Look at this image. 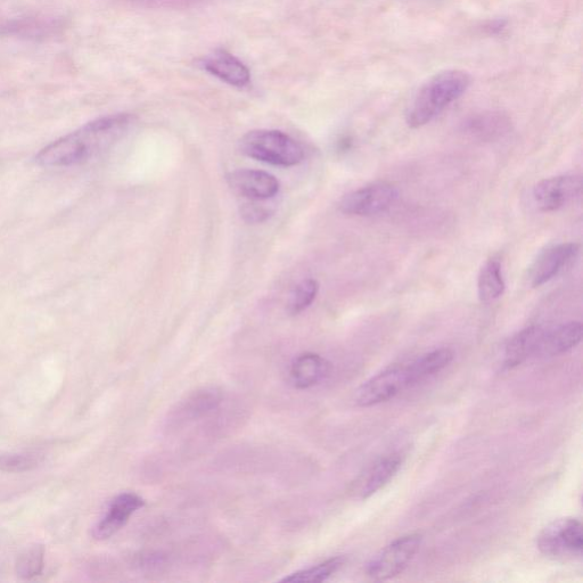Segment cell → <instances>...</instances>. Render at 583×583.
I'll return each instance as SVG.
<instances>
[{
    "mask_svg": "<svg viewBox=\"0 0 583 583\" xmlns=\"http://www.w3.org/2000/svg\"><path fill=\"white\" fill-rule=\"evenodd\" d=\"M580 253L577 243H562L549 246L541 252L529 268V282L532 287H540L552 281L572 265Z\"/></svg>",
    "mask_w": 583,
    "mask_h": 583,
    "instance_id": "10",
    "label": "cell"
},
{
    "mask_svg": "<svg viewBox=\"0 0 583 583\" xmlns=\"http://www.w3.org/2000/svg\"><path fill=\"white\" fill-rule=\"evenodd\" d=\"M468 131L482 141H491L502 136L508 128V121L500 116H483L468 123Z\"/></svg>",
    "mask_w": 583,
    "mask_h": 583,
    "instance_id": "21",
    "label": "cell"
},
{
    "mask_svg": "<svg viewBox=\"0 0 583 583\" xmlns=\"http://www.w3.org/2000/svg\"><path fill=\"white\" fill-rule=\"evenodd\" d=\"M39 463L36 455H11L0 457V470L7 472L29 471Z\"/></svg>",
    "mask_w": 583,
    "mask_h": 583,
    "instance_id": "24",
    "label": "cell"
},
{
    "mask_svg": "<svg viewBox=\"0 0 583 583\" xmlns=\"http://www.w3.org/2000/svg\"><path fill=\"white\" fill-rule=\"evenodd\" d=\"M227 184L235 194L252 201L273 199L281 188L275 176L265 171L251 169L231 172L227 176Z\"/></svg>",
    "mask_w": 583,
    "mask_h": 583,
    "instance_id": "11",
    "label": "cell"
},
{
    "mask_svg": "<svg viewBox=\"0 0 583 583\" xmlns=\"http://www.w3.org/2000/svg\"><path fill=\"white\" fill-rule=\"evenodd\" d=\"M223 402V392L215 387L197 389L180 400L171 409L167 418V428L176 430L215 412Z\"/></svg>",
    "mask_w": 583,
    "mask_h": 583,
    "instance_id": "8",
    "label": "cell"
},
{
    "mask_svg": "<svg viewBox=\"0 0 583 583\" xmlns=\"http://www.w3.org/2000/svg\"><path fill=\"white\" fill-rule=\"evenodd\" d=\"M145 506V500L133 492H125L114 498L109 505L108 512L97 523L93 536L97 540H106L116 535L128 523L138 509Z\"/></svg>",
    "mask_w": 583,
    "mask_h": 583,
    "instance_id": "12",
    "label": "cell"
},
{
    "mask_svg": "<svg viewBox=\"0 0 583 583\" xmlns=\"http://www.w3.org/2000/svg\"><path fill=\"white\" fill-rule=\"evenodd\" d=\"M453 359L454 352L443 348L426 353L413 363L406 365L410 388L439 374Z\"/></svg>",
    "mask_w": 583,
    "mask_h": 583,
    "instance_id": "18",
    "label": "cell"
},
{
    "mask_svg": "<svg viewBox=\"0 0 583 583\" xmlns=\"http://www.w3.org/2000/svg\"><path fill=\"white\" fill-rule=\"evenodd\" d=\"M543 332V327L530 326L524 328L520 333H517L514 338L507 343L504 366L506 368H514L532 357H537L540 339Z\"/></svg>",
    "mask_w": 583,
    "mask_h": 583,
    "instance_id": "16",
    "label": "cell"
},
{
    "mask_svg": "<svg viewBox=\"0 0 583 583\" xmlns=\"http://www.w3.org/2000/svg\"><path fill=\"white\" fill-rule=\"evenodd\" d=\"M582 324L569 322L553 328H544L537 357L549 358L563 355L576 348L582 340Z\"/></svg>",
    "mask_w": 583,
    "mask_h": 583,
    "instance_id": "13",
    "label": "cell"
},
{
    "mask_svg": "<svg viewBox=\"0 0 583 583\" xmlns=\"http://www.w3.org/2000/svg\"><path fill=\"white\" fill-rule=\"evenodd\" d=\"M404 463L400 455L394 454L380 459L371 470L365 474L363 482L360 484L359 494L361 498L372 497L383 489L397 475Z\"/></svg>",
    "mask_w": 583,
    "mask_h": 583,
    "instance_id": "17",
    "label": "cell"
},
{
    "mask_svg": "<svg viewBox=\"0 0 583 583\" xmlns=\"http://www.w3.org/2000/svg\"><path fill=\"white\" fill-rule=\"evenodd\" d=\"M45 550L43 546L35 545L27 548L19 556L16 563V572L22 579H32L41 573L44 568Z\"/></svg>",
    "mask_w": 583,
    "mask_h": 583,
    "instance_id": "22",
    "label": "cell"
},
{
    "mask_svg": "<svg viewBox=\"0 0 583 583\" xmlns=\"http://www.w3.org/2000/svg\"><path fill=\"white\" fill-rule=\"evenodd\" d=\"M205 70L209 71L211 75L216 76L226 84L234 87H244L250 82V71L245 65L237 60L235 56L218 49L212 53L203 62Z\"/></svg>",
    "mask_w": 583,
    "mask_h": 583,
    "instance_id": "15",
    "label": "cell"
},
{
    "mask_svg": "<svg viewBox=\"0 0 583 583\" xmlns=\"http://www.w3.org/2000/svg\"><path fill=\"white\" fill-rule=\"evenodd\" d=\"M506 285L502 264L498 259H490L483 265L478 277V294L482 302H492L503 297Z\"/></svg>",
    "mask_w": 583,
    "mask_h": 583,
    "instance_id": "19",
    "label": "cell"
},
{
    "mask_svg": "<svg viewBox=\"0 0 583 583\" xmlns=\"http://www.w3.org/2000/svg\"><path fill=\"white\" fill-rule=\"evenodd\" d=\"M135 121L131 114L119 113L88 122L44 147L36 161L44 168H68L93 160L125 138Z\"/></svg>",
    "mask_w": 583,
    "mask_h": 583,
    "instance_id": "1",
    "label": "cell"
},
{
    "mask_svg": "<svg viewBox=\"0 0 583 583\" xmlns=\"http://www.w3.org/2000/svg\"><path fill=\"white\" fill-rule=\"evenodd\" d=\"M330 369V363L317 353H303L291 364L290 380L294 388L310 389L323 382L330 374Z\"/></svg>",
    "mask_w": 583,
    "mask_h": 583,
    "instance_id": "14",
    "label": "cell"
},
{
    "mask_svg": "<svg viewBox=\"0 0 583 583\" xmlns=\"http://www.w3.org/2000/svg\"><path fill=\"white\" fill-rule=\"evenodd\" d=\"M319 291V284L315 279L308 278L295 286L289 302V312L291 315H299L308 309L315 301Z\"/></svg>",
    "mask_w": 583,
    "mask_h": 583,
    "instance_id": "23",
    "label": "cell"
},
{
    "mask_svg": "<svg viewBox=\"0 0 583 583\" xmlns=\"http://www.w3.org/2000/svg\"><path fill=\"white\" fill-rule=\"evenodd\" d=\"M422 545V536L408 535L394 540L384 547L367 564V574L374 580H389L399 576L414 557Z\"/></svg>",
    "mask_w": 583,
    "mask_h": 583,
    "instance_id": "4",
    "label": "cell"
},
{
    "mask_svg": "<svg viewBox=\"0 0 583 583\" xmlns=\"http://www.w3.org/2000/svg\"><path fill=\"white\" fill-rule=\"evenodd\" d=\"M242 215L249 223H261L266 220L270 212L265 207H259L257 204H246L242 210Z\"/></svg>",
    "mask_w": 583,
    "mask_h": 583,
    "instance_id": "25",
    "label": "cell"
},
{
    "mask_svg": "<svg viewBox=\"0 0 583 583\" xmlns=\"http://www.w3.org/2000/svg\"><path fill=\"white\" fill-rule=\"evenodd\" d=\"M471 81V76L463 70H446L430 78L409 105L406 114L408 127L417 129L428 125L466 93Z\"/></svg>",
    "mask_w": 583,
    "mask_h": 583,
    "instance_id": "2",
    "label": "cell"
},
{
    "mask_svg": "<svg viewBox=\"0 0 583 583\" xmlns=\"http://www.w3.org/2000/svg\"><path fill=\"white\" fill-rule=\"evenodd\" d=\"M398 197L396 186L388 182H376L344 196L339 208L344 215L373 217L390 210Z\"/></svg>",
    "mask_w": 583,
    "mask_h": 583,
    "instance_id": "6",
    "label": "cell"
},
{
    "mask_svg": "<svg viewBox=\"0 0 583 583\" xmlns=\"http://www.w3.org/2000/svg\"><path fill=\"white\" fill-rule=\"evenodd\" d=\"M541 553L555 560H566L582 555V524L576 519H560L547 525L538 537Z\"/></svg>",
    "mask_w": 583,
    "mask_h": 583,
    "instance_id": "5",
    "label": "cell"
},
{
    "mask_svg": "<svg viewBox=\"0 0 583 583\" xmlns=\"http://www.w3.org/2000/svg\"><path fill=\"white\" fill-rule=\"evenodd\" d=\"M240 149L249 158L276 167H294L305 159V151L292 137L278 130H253L244 135Z\"/></svg>",
    "mask_w": 583,
    "mask_h": 583,
    "instance_id": "3",
    "label": "cell"
},
{
    "mask_svg": "<svg viewBox=\"0 0 583 583\" xmlns=\"http://www.w3.org/2000/svg\"><path fill=\"white\" fill-rule=\"evenodd\" d=\"M408 388L410 385L406 366H394L361 385L356 393V404L359 407L380 405Z\"/></svg>",
    "mask_w": 583,
    "mask_h": 583,
    "instance_id": "7",
    "label": "cell"
},
{
    "mask_svg": "<svg viewBox=\"0 0 583 583\" xmlns=\"http://www.w3.org/2000/svg\"><path fill=\"white\" fill-rule=\"evenodd\" d=\"M343 563L342 557H333L323 563L311 566V568L292 573L281 581L292 583L323 582L334 576L342 568Z\"/></svg>",
    "mask_w": 583,
    "mask_h": 583,
    "instance_id": "20",
    "label": "cell"
},
{
    "mask_svg": "<svg viewBox=\"0 0 583 583\" xmlns=\"http://www.w3.org/2000/svg\"><path fill=\"white\" fill-rule=\"evenodd\" d=\"M582 192V178L563 175L541 180L533 188V200L543 212H554L577 200Z\"/></svg>",
    "mask_w": 583,
    "mask_h": 583,
    "instance_id": "9",
    "label": "cell"
}]
</instances>
